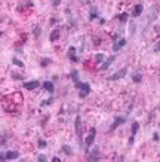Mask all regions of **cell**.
<instances>
[{"label": "cell", "instance_id": "1", "mask_svg": "<svg viewBox=\"0 0 160 162\" xmlns=\"http://www.w3.org/2000/svg\"><path fill=\"white\" fill-rule=\"evenodd\" d=\"M74 131H76V135H77L79 144L82 146V144H83V125H82V118H80V116H76V120H74Z\"/></svg>", "mask_w": 160, "mask_h": 162}, {"label": "cell", "instance_id": "2", "mask_svg": "<svg viewBox=\"0 0 160 162\" xmlns=\"http://www.w3.org/2000/svg\"><path fill=\"white\" fill-rule=\"evenodd\" d=\"M76 88L79 89V97H80V98H86V97L91 94V85H89V83L80 82V83L76 85Z\"/></svg>", "mask_w": 160, "mask_h": 162}, {"label": "cell", "instance_id": "3", "mask_svg": "<svg viewBox=\"0 0 160 162\" xmlns=\"http://www.w3.org/2000/svg\"><path fill=\"white\" fill-rule=\"evenodd\" d=\"M128 74V69L126 67H123V69H120V70H117L116 73H113L111 76H108L107 78V80H110V82H114V80H120V79H123Z\"/></svg>", "mask_w": 160, "mask_h": 162}, {"label": "cell", "instance_id": "4", "mask_svg": "<svg viewBox=\"0 0 160 162\" xmlns=\"http://www.w3.org/2000/svg\"><path fill=\"white\" fill-rule=\"evenodd\" d=\"M95 137H96V129L95 128H91L89 129V134H88V137L84 138V144H86V150L93 144V141H95Z\"/></svg>", "mask_w": 160, "mask_h": 162}, {"label": "cell", "instance_id": "5", "mask_svg": "<svg viewBox=\"0 0 160 162\" xmlns=\"http://www.w3.org/2000/svg\"><path fill=\"white\" fill-rule=\"evenodd\" d=\"M88 153V161H92V162H96L101 159V155H100V147L95 146L91 152H86Z\"/></svg>", "mask_w": 160, "mask_h": 162}, {"label": "cell", "instance_id": "6", "mask_svg": "<svg viewBox=\"0 0 160 162\" xmlns=\"http://www.w3.org/2000/svg\"><path fill=\"white\" fill-rule=\"evenodd\" d=\"M126 122V118L125 116H116L114 118V122H113V125L108 128V132H113V131H116L120 125H123V123Z\"/></svg>", "mask_w": 160, "mask_h": 162}, {"label": "cell", "instance_id": "7", "mask_svg": "<svg viewBox=\"0 0 160 162\" xmlns=\"http://www.w3.org/2000/svg\"><path fill=\"white\" fill-rule=\"evenodd\" d=\"M18 158H19V153L14 150H8L6 153H2V161H15Z\"/></svg>", "mask_w": 160, "mask_h": 162}, {"label": "cell", "instance_id": "8", "mask_svg": "<svg viewBox=\"0 0 160 162\" xmlns=\"http://www.w3.org/2000/svg\"><path fill=\"white\" fill-rule=\"evenodd\" d=\"M68 58H70L71 63H79L80 61V58L76 54V46H70L68 48Z\"/></svg>", "mask_w": 160, "mask_h": 162}, {"label": "cell", "instance_id": "9", "mask_svg": "<svg viewBox=\"0 0 160 162\" xmlns=\"http://www.w3.org/2000/svg\"><path fill=\"white\" fill-rule=\"evenodd\" d=\"M25 89H28V91H33V89H36V88H39L40 86V82L39 80H28V82H25L22 85Z\"/></svg>", "mask_w": 160, "mask_h": 162}, {"label": "cell", "instance_id": "10", "mask_svg": "<svg viewBox=\"0 0 160 162\" xmlns=\"http://www.w3.org/2000/svg\"><path fill=\"white\" fill-rule=\"evenodd\" d=\"M125 45H126V39H125V37H122V39H117V40L113 43V51H114V52H119Z\"/></svg>", "mask_w": 160, "mask_h": 162}, {"label": "cell", "instance_id": "11", "mask_svg": "<svg viewBox=\"0 0 160 162\" xmlns=\"http://www.w3.org/2000/svg\"><path fill=\"white\" fill-rule=\"evenodd\" d=\"M114 60H116V57H114V55H111V57H108V58H107V60L104 61V63L101 64V67H100V69H101L102 71L108 70V67H110V66H111V64L114 63Z\"/></svg>", "mask_w": 160, "mask_h": 162}, {"label": "cell", "instance_id": "12", "mask_svg": "<svg viewBox=\"0 0 160 162\" xmlns=\"http://www.w3.org/2000/svg\"><path fill=\"white\" fill-rule=\"evenodd\" d=\"M142 12H144V6H142V5H135L133 9H132V14H130V15H132L133 18H138V17H141Z\"/></svg>", "mask_w": 160, "mask_h": 162}, {"label": "cell", "instance_id": "13", "mask_svg": "<svg viewBox=\"0 0 160 162\" xmlns=\"http://www.w3.org/2000/svg\"><path fill=\"white\" fill-rule=\"evenodd\" d=\"M59 34H61V30L59 28H54L51 31V36H49V40H51V42H56L59 39Z\"/></svg>", "mask_w": 160, "mask_h": 162}, {"label": "cell", "instance_id": "14", "mask_svg": "<svg viewBox=\"0 0 160 162\" xmlns=\"http://www.w3.org/2000/svg\"><path fill=\"white\" fill-rule=\"evenodd\" d=\"M43 88H45L49 94H54V91H55V86H54V83H52L51 80H45V82H43Z\"/></svg>", "mask_w": 160, "mask_h": 162}, {"label": "cell", "instance_id": "15", "mask_svg": "<svg viewBox=\"0 0 160 162\" xmlns=\"http://www.w3.org/2000/svg\"><path fill=\"white\" fill-rule=\"evenodd\" d=\"M139 122L138 120H135V122H132V127H130V134L132 135H137V132L139 131Z\"/></svg>", "mask_w": 160, "mask_h": 162}, {"label": "cell", "instance_id": "16", "mask_svg": "<svg viewBox=\"0 0 160 162\" xmlns=\"http://www.w3.org/2000/svg\"><path fill=\"white\" fill-rule=\"evenodd\" d=\"M70 76H71V80H73V83H74V86H76L77 83H80V80H79V71H77V70H73Z\"/></svg>", "mask_w": 160, "mask_h": 162}, {"label": "cell", "instance_id": "17", "mask_svg": "<svg viewBox=\"0 0 160 162\" xmlns=\"http://www.w3.org/2000/svg\"><path fill=\"white\" fill-rule=\"evenodd\" d=\"M98 17H100V14H98V9H96L95 6H92V8H91V14H89V19L93 21V19H96Z\"/></svg>", "mask_w": 160, "mask_h": 162}, {"label": "cell", "instance_id": "18", "mask_svg": "<svg viewBox=\"0 0 160 162\" xmlns=\"http://www.w3.org/2000/svg\"><path fill=\"white\" fill-rule=\"evenodd\" d=\"M117 19H119L122 24H126L128 19H129V14H128V12H123V14H120V15L117 17Z\"/></svg>", "mask_w": 160, "mask_h": 162}, {"label": "cell", "instance_id": "19", "mask_svg": "<svg viewBox=\"0 0 160 162\" xmlns=\"http://www.w3.org/2000/svg\"><path fill=\"white\" fill-rule=\"evenodd\" d=\"M61 150H62L67 156H73V149H71V146H68V144H64L62 147H61Z\"/></svg>", "mask_w": 160, "mask_h": 162}, {"label": "cell", "instance_id": "20", "mask_svg": "<svg viewBox=\"0 0 160 162\" xmlns=\"http://www.w3.org/2000/svg\"><path fill=\"white\" fill-rule=\"evenodd\" d=\"M104 60H105V57H104V54H102V52L95 54V61H96L98 64H102V63H104Z\"/></svg>", "mask_w": 160, "mask_h": 162}, {"label": "cell", "instance_id": "21", "mask_svg": "<svg viewBox=\"0 0 160 162\" xmlns=\"http://www.w3.org/2000/svg\"><path fill=\"white\" fill-rule=\"evenodd\" d=\"M132 80H133V83H141L142 82V74L141 73H135L132 76Z\"/></svg>", "mask_w": 160, "mask_h": 162}, {"label": "cell", "instance_id": "22", "mask_svg": "<svg viewBox=\"0 0 160 162\" xmlns=\"http://www.w3.org/2000/svg\"><path fill=\"white\" fill-rule=\"evenodd\" d=\"M54 103V97H49L47 100H45V101L40 103V107H45V106H51Z\"/></svg>", "mask_w": 160, "mask_h": 162}, {"label": "cell", "instance_id": "23", "mask_svg": "<svg viewBox=\"0 0 160 162\" xmlns=\"http://www.w3.org/2000/svg\"><path fill=\"white\" fill-rule=\"evenodd\" d=\"M40 34H42V28H40L39 26H36V27L33 28V36H34V37H40Z\"/></svg>", "mask_w": 160, "mask_h": 162}, {"label": "cell", "instance_id": "24", "mask_svg": "<svg viewBox=\"0 0 160 162\" xmlns=\"http://www.w3.org/2000/svg\"><path fill=\"white\" fill-rule=\"evenodd\" d=\"M12 64H14V66H16V67H21V69H24V63H22L21 60H18V58H14V60H12Z\"/></svg>", "mask_w": 160, "mask_h": 162}, {"label": "cell", "instance_id": "25", "mask_svg": "<svg viewBox=\"0 0 160 162\" xmlns=\"http://www.w3.org/2000/svg\"><path fill=\"white\" fill-rule=\"evenodd\" d=\"M51 63H52V60H49V58H43V60H40V66H42V67H47Z\"/></svg>", "mask_w": 160, "mask_h": 162}, {"label": "cell", "instance_id": "26", "mask_svg": "<svg viewBox=\"0 0 160 162\" xmlns=\"http://www.w3.org/2000/svg\"><path fill=\"white\" fill-rule=\"evenodd\" d=\"M37 146H39V149H46L47 147V141L46 140H39V143H37Z\"/></svg>", "mask_w": 160, "mask_h": 162}, {"label": "cell", "instance_id": "27", "mask_svg": "<svg viewBox=\"0 0 160 162\" xmlns=\"http://www.w3.org/2000/svg\"><path fill=\"white\" fill-rule=\"evenodd\" d=\"M37 161H39V162H46L47 158H46L45 155H39V156H37Z\"/></svg>", "mask_w": 160, "mask_h": 162}, {"label": "cell", "instance_id": "28", "mask_svg": "<svg viewBox=\"0 0 160 162\" xmlns=\"http://www.w3.org/2000/svg\"><path fill=\"white\" fill-rule=\"evenodd\" d=\"M12 79H18V80H22V79H24V76H22V74H12Z\"/></svg>", "mask_w": 160, "mask_h": 162}, {"label": "cell", "instance_id": "29", "mask_svg": "<svg viewBox=\"0 0 160 162\" xmlns=\"http://www.w3.org/2000/svg\"><path fill=\"white\" fill-rule=\"evenodd\" d=\"M154 51H156V52H160V40L154 45Z\"/></svg>", "mask_w": 160, "mask_h": 162}, {"label": "cell", "instance_id": "30", "mask_svg": "<svg viewBox=\"0 0 160 162\" xmlns=\"http://www.w3.org/2000/svg\"><path fill=\"white\" fill-rule=\"evenodd\" d=\"M133 140H135V135H132V134H130V137H129V143H128V144H129V146H132V144H133Z\"/></svg>", "mask_w": 160, "mask_h": 162}, {"label": "cell", "instance_id": "31", "mask_svg": "<svg viewBox=\"0 0 160 162\" xmlns=\"http://www.w3.org/2000/svg\"><path fill=\"white\" fill-rule=\"evenodd\" d=\"M61 2H62V0H52V3H54V6H58Z\"/></svg>", "mask_w": 160, "mask_h": 162}, {"label": "cell", "instance_id": "32", "mask_svg": "<svg viewBox=\"0 0 160 162\" xmlns=\"http://www.w3.org/2000/svg\"><path fill=\"white\" fill-rule=\"evenodd\" d=\"M153 140H154V141H157V140H159V134H157V132H154V134H153Z\"/></svg>", "mask_w": 160, "mask_h": 162}, {"label": "cell", "instance_id": "33", "mask_svg": "<svg viewBox=\"0 0 160 162\" xmlns=\"http://www.w3.org/2000/svg\"><path fill=\"white\" fill-rule=\"evenodd\" d=\"M52 161H54V162H61V159H59V158H52Z\"/></svg>", "mask_w": 160, "mask_h": 162}]
</instances>
